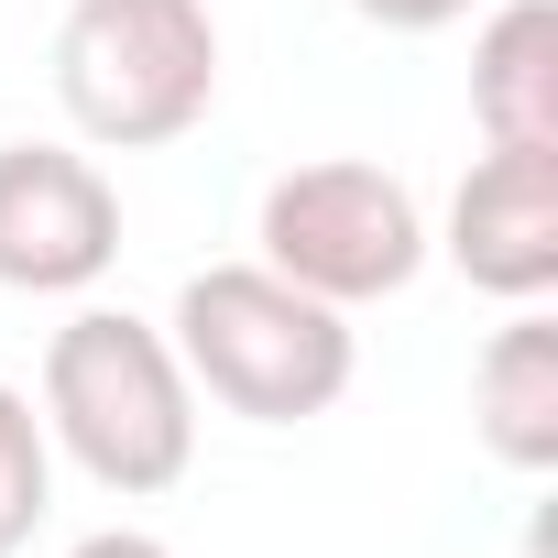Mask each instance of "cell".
<instances>
[{"instance_id": "cell-5", "label": "cell", "mask_w": 558, "mask_h": 558, "mask_svg": "<svg viewBox=\"0 0 558 558\" xmlns=\"http://www.w3.org/2000/svg\"><path fill=\"white\" fill-rule=\"evenodd\" d=\"M121 263V186L66 143H0V286L88 296Z\"/></svg>"}, {"instance_id": "cell-8", "label": "cell", "mask_w": 558, "mask_h": 558, "mask_svg": "<svg viewBox=\"0 0 558 558\" xmlns=\"http://www.w3.org/2000/svg\"><path fill=\"white\" fill-rule=\"evenodd\" d=\"M471 121L482 143H558V0H504L471 34Z\"/></svg>"}, {"instance_id": "cell-2", "label": "cell", "mask_w": 558, "mask_h": 558, "mask_svg": "<svg viewBox=\"0 0 558 558\" xmlns=\"http://www.w3.org/2000/svg\"><path fill=\"white\" fill-rule=\"evenodd\" d=\"M186 384L252 427H307L351 395V307H318L274 263H208L175 286L165 318Z\"/></svg>"}, {"instance_id": "cell-3", "label": "cell", "mask_w": 558, "mask_h": 558, "mask_svg": "<svg viewBox=\"0 0 558 558\" xmlns=\"http://www.w3.org/2000/svg\"><path fill=\"white\" fill-rule=\"evenodd\" d=\"M56 99L99 154H154L208 121L219 99V23L208 0H66L56 23Z\"/></svg>"}, {"instance_id": "cell-7", "label": "cell", "mask_w": 558, "mask_h": 558, "mask_svg": "<svg viewBox=\"0 0 558 558\" xmlns=\"http://www.w3.org/2000/svg\"><path fill=\"white\" fill-rule=\"evenodd\" d=\"M471 427L504 471H558V329L514 307L471 362Z\"/></svg>"}, {"instance_id": "cell-6", "label": "cell", "mask_w": 558, "mask_h": 558, "mask_svg": "<svg viewBox=\"0 0 558 558\" xmlns=\"http://www.w3.org/2000/svg\"><path fill=\"white\" fill-rule=\"evenodd\" d=\"M438 252L471 274L482 296L536 307L558 286V143H493V154H471Z\"/></svg>"}, {"instance_id": "cell-1", "label": "cell", "mask_w": 558, "mask_h": 558, "mask_svg": "<svg viewBox=\"0 0 558 558\" xmlns=\"http://www.w3.org/2000/svg\"><path fill=\"white\" fill-rule=\"evenodd\" d=\"M45 438L121 504L175 493L197 460V384L175 340L132 307H77L45 340Z\"/></svg>"}, {"instance_id": "cell-10", "label": "cell", "mask_w": 558, "mask_h": 558, "mask_svg": "<svg viewBox=\"0 0 558 558\" xmlns=\"http://www.w3.org/2000/svg\"><path fill=\"white\" fill-rule=\"evenodd\" d=\"M362 23H384V34H438V23H460L471 0H351Z\"/></svg>"}, {"instance_id": "cell-9", "label": "cell", "mask_w": 558, "mask_h": 558, "mask_svg": "<svg viewBox=\"0 0 558 558\" xmlns=\"http://www.w3.org/2000/svg\"><path fill=\"white\" fill-rule=\"evenodd\" d=\"M45 504H56V438H45V416H34L23 384H0V558L34 547Z\"/></svg>"}, {"instance_id": "cell-11", "label": "cell", "mask_w": 558, "mask_h": 558, "mask_svg": "<svg viewBox=\"0 0 558 558\" xmlns=\"http://www.w3.org/2000/svg\"><path fill=\"white\" fill-rule=\"evenodd\" d=\"M66 558H175L165 536H143V525H99V536H77Z\"/></svg>"}, {"instance_id": "cell-4", "label": "cell", "mask_w": 558, "mask_h": 558, "mask_svg": "<svg viewBox=\"0 0 558 558\" xmlns=\"http://www.w3.org/2000/svg\"><path fill=\"white\" fill-rule=\"evenodd\" d=\"M263 263L318 307H384L427 274V208L384 165H286L263 186Z\"/></svg>"}]
</instances>
